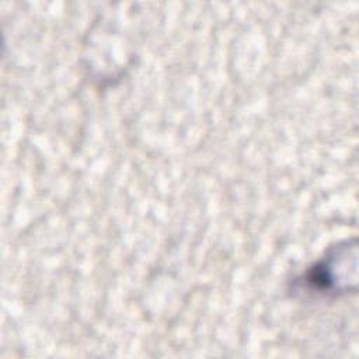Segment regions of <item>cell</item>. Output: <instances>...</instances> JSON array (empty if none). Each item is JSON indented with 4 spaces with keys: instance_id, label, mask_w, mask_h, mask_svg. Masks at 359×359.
<instances>
[{
    "instance_id": "6da1fadb",
    "label": "cell",
    "mask_w": 359,
    "mask_h": 359,
    "mask_svg": "<svg viewBox=\"0 0 359 359\" xmlns=\"http://www.w3.org/2000/svg\"><path fill=\"white\" fill-rule=\"evenodd\" d=\"M356 238L331 247L297 280L309 293L318 296H344L356 290L358 283Z\"/></svg>"
}]
</instances>
